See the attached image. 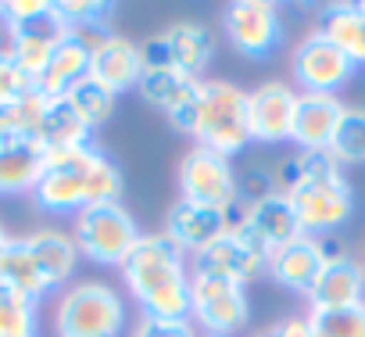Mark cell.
Listing matches in <instances>:
<instances>
[{
  "instance_id": "22",
  "label": "cell",
  "mask_w": 365,
  "mask_h": 337,
  "mask_svg": "<svg viewBox=\"0 0 365 337\" xmlns=\"http://www.w3.org/2000/svg\"><path fill=\"white\" fill-rule=\"evenodd\" d=\"M86 76H90V36L68 33V36L54 47V54H51L43 76L36 79V90H40V97H47V101L68 97V90H76Z\"/></svg>"
},
{
  "instance_id": "40",
  "label": "cell",
  "mask_w": 365,
  "mask_h": 337,
  "mask_svg": "<svg viewBox=\"0 0 365 337\" xmlns=\"http://www.w3.org/2000/svg\"><path fill=\"white\" fill-rule=\"evenodd\" d=\"M358 8H361V11H365V0H361V4H358Z\"/></svg>"
},
{
  "instance_id": "9",
  "label": "cell",
  "mask_w": 365,
  "mask_h": 337,
  "mask_svg": "<svg viewBox=\"0 0 365 337\" xmlns=\"http://www.w3.org/2000/svg\"><path fill=\"white\" fill-rule=\"evenodd\" d=\"M287 198H290V205L297 212L301 233H308V237L336 233L358 208L354 187L344 176V168L340 173H329V176H319V180H308V183L294 187Z\"/></svg>"
},
{
  "instance_id": "13",
  "label": "cell",
  "mask_w": 365,
  "mask_h": 337,
  "mask_svg": "<svg viewBox=\"0 0 365 337\" xmlns=\"http://www.w3.org/2000/svg\"><path fill=\"white\" fill-rule=\"evenodd\" d=\"M230 230H240L265 255H272L276 248H283L287 241H294L301 233L297 212H294V205L283 191H272L269 198H262L247 208H233L230 212Z\"/></svg>"
},
{
  "instance_id": "32",
  "label": "cell",
  "mask_w": 365,
  "mask_h": 337,
  "mask_svg": "<svg viewBox=\"0 0 365 337\" xmlns=\"http://www.w3.org/2000/svg\"><path fill=\"white\" fill-rule=\"evenodd\" d=\"M36 90V79L11 58L8 47H0V101L4 104H19V101H29Z\"/></svg>"
},
{
  "instance_id": "25",
  "label": "cell",
  "mask_w": 365,
  "mask_h": 337,
  "mask_svg": "<svg viewBox=\"0 0 365 337\" xmlns=\"http://www.w3.org/2000/svg\"><path fill=\"white\" fill-rule=\"evenodd\" d=\"M315 29L336 44L354 61V69H365V11L358 4H326Z\"/></svg>"
},
{
  "instance_id": "7",
  "label": "cell",
  "mask_w": 365,
  "mask_h": 337,
  "mask_svg": "<svg viewBox=\"0 0 365 337\" xmlns=\"http://www.w3.org/2000/svg\"><path fill=\"white\" fill-rule=\"evenodd\" d=\"M175 180H179V201L215 208V212H226V216L237 208V168H233V158H222V154L194 144L187 154L179 158Z\"/></svg>"
},
{
  "instance_id": "6",
  "label": "cell",
  "mask_w": 365,
  "mask_h": 337,
  "mask_svg": "<svg viewBox=\"0 0 365 337\" xmlns=\"http://www.w3.org/2000/svg\"><path fill=\"white\" fill-rule=\"evenodd\" d=\"M136 216L122 201L90 205L72 219V241L79 248V258L101 266V269H122V262L140 244Z\"/></svg>"
},
{
  "instance_id": "34",
  "label": "cell",
  "mask_w": 365,
  "mask_h": 337,
  "mask_svg": "<svg viewBox=\"0 0 365 337\" xmlns=\"http://www.w3.org/2000/svg\"><path fill=\"white\" fill-rule=\"evenodd\" d=\"M47 11H51V0H0V22H4V29L33 22Z\"/></svg>"
},
{
  "instance_id": "17",
  "label": "cell",
  "mask_w": 365,
  "mask_h": 337,
  "mask_svg": "<svg viewBox=\"0 0 365 337\" xmlns=\"http://www.w3.org/2000/svg\"><path fill=\"white\" fill-rule=\"evenodd\" d=\"M322 266H326L322 241H319V237H308V233H297L294 241H287L283 248H276V251L269 255L265 276H272L283 291L308 298V291L315 287Z\"/></svg>"
},
{
  "instance_id": "19",
  "label": "cell",
  "mask_w": 365,
  "mask_h": 337,
  "mask_svg": "<svg viewBox=\"0 0 365 337\" xmlns=\"http://www.w3.org/2000/svg\"><path fill=\"white\" fill-rule=\"evenodd\" d=\"M344 101L329 94H297L294 108V126H290V144L297 151H329L333 133L344 119Z\"/></svg>"
},
{
  "instance_id": "38",
  "label": "cell",
  "mask_w": 365,
  "mask_h": 337,
  "mask_svg": "<svg viewBox=\"0 0 365 337\" xmlns=\"http://www.w3.org/2000/svg\"><path fill=\"white\" fill-rule=\"evenodd\" d=\"M255 337H272V330H262V333H255Z\"/></svg>"
},
{
  "instance_id": "36",
  "label": "cell",
  "mask_w": 365,
  "mask_h": 337,
  "mask_svg": "<svg viewBox=\"0 0 365 337\" xmlns=\"http://www.w3.org/2000/svg\"><path fill=\"white\" fill-rule=\"evenodd\" d=\"M272 337H312V330H308L304 316H287L272 326Z\"/></svg>"
},
{
  "instance_id": "14",
  "label": "cell",
  "mask_w": 365,
  "mask_h": 337,
  "mask_svg": "<svg viewBox=\"0 0 365 337\" xmlns=\"http://www.w3.org/2000/svg\"><path fill=\"white\" fill-rule=\"evenodd\" d=\"M294 108H297V90L283 79H265L247 94V129L251 144H290V126H294Z\"/></svg>"
},
{
  "instance_id": "1",
  "label": "cell",
  "mask_w": 365,
  "mask_h": 337,
  "mask_svg": "<svg viewBox=\"0 0 365 337\" xmlns=\"http://www.w3.org/2000/svg\"><path fill=\"white\" fill-rule=\"evenodd\" d=\"M29 198L47 216H72L76 219L90 205L122 201V168L97 144L51 151L47 165H43V176Z\"/></svg>"
},
{
  "instance_id": "16",
  "label": "cell",
  "mask_w": 365,
  "mask_h": 337,
  "mask_svg": "<svg viewBox=\"0 0 365 337\" xmlns=\"http://www.w3.org/2000/svg\"><path fill=\"white\" fill-rule=\"evenodd\" d=\"M265 262H269V255L258 244H251L240 230H226L201 255H194L190 269L194 273H212V276H222V280H233V283L247 287L258 276H265Z\"/></svg>"
},
{
  "instance_id": "39",
  "label": "cell",
  "mask_w": 365,
  "mask_h": 337,
  "mask_svg": "<svg viewBox=\"0 0 365 337\" xmlns=\"http://www.w3.org/2000/svg\"><path fill=\"white\" fill-rule=\"evenodd\" d=\"M201 337H219V333H201Z\"/></svg>"
},
{
  "instance_id": "4",
  "label": "cell",
  "mask_w": 365,
  "mask_h": 337,
  "mask_svg": "<svg viewBox=\"0 0 365 337\" xmlns=\"http://www.w3.org/2000/svg\"><path fill=\"white\" fill-rule=\"evenodd\" d=\"M76 269H79V248L72 233L54 226L33 230L26 237H11L4 255H0V276L36 301L72 287Z\"/></svg>"
},
{
  "instance_id": "10",
  "label": "cell",
  "mask_w": 365,
  "mask_h": 337,
  "mask_svg": "<svg viewBox=\"0 0 365 337\" xmlns=\"http://www.w3.org/2000/svg\"><path fill=\"white\" fill-rule=\"evenodd\" d=\"M215 58V36L201 22H172L143 44L147 69H172L190 79H205V69Z\"/></svg>"
},
{
  "instance_id": "8",
  "label": "cell",
  "mask_w": 365,
  "mask_h": 337,
  "mask_svg": "<svg viewBox=\"0 0 365 337\" xmlns=\"http://www.w3.org/2000/svg\"><path fill=\"white\" fill-rule=\"evenodd\" d=\"M190 323L201 333L233 337L251 323V298L247 287L190 269Z\"/></svg>"
},
{
  "instance_id": "41",
  "label": "cell",
  "mask_w": 365,
  "mask_h": 337,
  "mask_svg": "<svg viewBox=\"0 0 365 337\" xmlns=\"http://www.w3.org/2000/svg\"><path fill=\"white\" fill-rule=\"evenodd\" d=\"M361 266H365V262H361Z\"/></svg>"
},
{
  "instance_id": "5",
  "label": "cell",
  "mask_w": 365,
  "mask_h": 337,
  "mask_svg": "<svg viewBox=\"0 0 365 337\" xmlns=\"http://www.w3.org/2000/svg\"><path fill=\"white\" fill-rule=\"evenodd\" d=\"M129 326V305L118 287L104 280H79L58 294L54 330L58 337H122Z\"/></svg>"
},
{
  "instance_id": "30",
  "label": "cell",
  "mask_w": 365,
  "mask_h": 337,
  "mask_svg": "<svg viewBox=\"0 0 365 337\" xmlns=\"http://www.w3.org/2000/svg\"><path fill=\"white\" fill-rule=\"evenodd\" d=\"M329 154L340 165H365V108H358V104L344 108V119L333 133Z\"/></svg>"
},
{
  "instance_id": "21",
  "label": "cell",
  "mask_w": 365,
  "mask_h": 337,
  "mask_svg": "<svg viewBox=\"0 0 365 337\" xmlns=\"http://www.w3.org/2000/svg\"><path fill=\"white\" fill-rule=\"evenodd\" d=\"M47 165V147L33 136H11L0 144V198L33 194Z\"/></svg>"
},
{
  "instance_id": "18",
  "label": "cell",
  "mask_w": 365,
  "mask_h": 337,
  "mask_svg": "<svg viewBox=\"0 0 365 337\" xmlns=\"http://www.w3.org/2000/svg\"><path fill=\"white\" fill-rule=\"evenodd\" d=\"M65 36H68V29H65V22L58 19L54 0H51V11H47V15H40V19H33V22H22V26H8V51H11V58H15L33 79H40L43 69H47V61H51V54H54V47H58Z\"/></svg>"
},
{
  "instance_id": "35",
  "label": "cell",
  "mask_w": 365,
  "mask_h": 337,
  "mask_svg": "<svg viewBox=\"0 0 365 337\" xmlns=\"http://www.w3.org/2000/svg\"><path fill=\"white\" fill-rule=\"evenodd\" d=\"M11 136H26L22 133V115H19V104L0 101V144L11 140Z\"/></svg>"
},
{
  "instance_id": "23",
  "label": "cell",
  "mask_w": 365,
  "mask_h": 337,
  "mask_svg": "<svg viewBox=\"0 0 365 337\" xmlns=\"http://www.w3.org/2000/svg\"><path fill=\"white\" fill-rule=\"evenodd\" d=\"M365 301V266L351 255L326 258L315 287L308 291V308H344Z\"/></svg>"
},
{
  "instance_id": "24",
  "label": "cell",
  "mask_w": 365,
  "mask_h": 337,
  "mask_svg": "<svg viewBox=\"0 0 365 337\" xmlns=\"http://www.w3.org/2000/svg\"><path fill=\"white\" fill-rule=\"evenodd\" d=\"M93 133L83 115L68 104V97H54L43 104V115H40V126H36V140L51 151H68V147H86L93 144Z\"/></svg>"
},
{
  "instance_id": "11",
  "label": "cell",
  "mask_w": 365,
  "mask_h": 337,
  "mask_svg": "<svg viewBox=\"0 0 365 337\" xmlns=\"http://www.w3.org/2000/svg\"><path fill=\"white\" fill-rule=\"evenodd\" d=\"M230 47L251 61H269L283 47V19L272 0H233L222 15Z\"/></svg>"
},
{
  "instance_id": "27",
  "label": "cell",
  "mask_w": 365,
  "mask_h": 337,
  "mask_svg": "<svg viewBox=\"0 0 365 337\" xmlns=\"http://www.w3.org/2000/svg\"><path fill=\"white\" fill-rule=\"evenodd\" d=\"M197 83H201V79H190V76L172 72V69H143V79H140L136 94H140L150 108H158V111L172 115L182 101H187V97L194 94V86H197Z\"/></svg>"
},
{
  "instance_id": "28",
  "label": "cell",
  "mask_w": 365,
  "mask_h": 337,
  "mask_svg": "<svg viewBox=\"0 0 365 337\" xmlns=\"http://www.w3.org/2000/svg\"><path fill=\"white\" fill-rule=\"evenodd\" d=\"M54 11L68 33L101 36V33H108V19H111L115 4H108V0H54Z\"/></svg>"
},
{
  "instance_id": "12",
  "label": "cell",
  "mask_w": 365,
  "mask_h": 337,
  "mask_svg": "<svg viewBox=\"0 0 365 337\" xmlns=\"http://www.w3.org/2000/svg\"><path fill=\"white\" fill-rule=\"evenodd\" d=\"M354 72H358L354 61L336 44H329L319 29H312L290 54V76H294L297 94H329V97H336V90H344Z\"/></svg>"
},
{
  "instance_id": "15",
  "label": "cell",
  "mask_w": 365,
  "mask_h": 337,
  "mask_svg": "<svg viewBox=\"0 0 365 337\" xmlns=\"http://www.w3.org/2000/svg\"><path fill=\"white\" fill-rule=\"evenodd\" d=\"M143 44L122 33L90 36V76L111 94H129L143 79Z\"/></svg>"
},
{
  "instance_id": "31",
  "label": "cell",
  "mask_w": 365,
  "mask_h": 337,
  "mask_svg": "<svg viewBox=\"0 0 365 337\" xmlns=\"http://www.w3.org/2000/svg\"><path fill=\"white\" fill-rule=\"evenodd\" d=\"M115 101H118V94H111L108 86H101L93 76H86L76 90H68V104L83 115V122L90 129H101L115 115Z\"/></svg>"
},
{
  "instance_id": "3",
  "label": "cell",
  "mask_w": 365,
  "mask_h": 337,
  "mask_svg": "<svg viewBox=\"0 0 365 337\" xmlns=\"http://www.w3.org/2000/svg\"><path fill=\"white\" fill-rule=\"evenodd\" d=\"M168 122L179 133L194 136L197 147H208L222 158H233L251 144L247 90L230 79H201L194 94L168 115Z\"/></svg>"
},
{
  "instance_id": "29",
  "label": "cell",
  "mask_w": 365,
  "mask_h": 337,
  "mask_svg": "<svg viewBox=\"0 0 365 337\" xmlns=\"http://www.w3.org/2000/svg\"><path fill=\"white\" fill-rule=\"evenodd\" d=\"M312 337H365V301L344 308H308Z\"/></svg>"
},
{
  "instance_id": "37",
  "label": "cell",
  "mask_w": 365,
  "mask_h": 337,
  "mask_svg": "<svg viewBox=\"0 0 365 337\" xmlns=\"http://www.w3.org/2000/svg\"><path fill=\"white\" fill-rule=\"evenodd\" d=\"M8 241H11V233L4 230V223H0V255H4V248H8Z\"/></svg>"
},
{
  "instance_id": "2",
  "label": "cell",
  "mask_w": 365,
  "mask_h": 337,
  "mask_svg": "<svg viewBox=\"0 0 365 337\" xmlns=\"http://www.w3.org/2000/svg\"><path fill=\"white\" fill-rule=\"evenodd\" d=\"M118 273L140 316L190 319V258L165 237V230L143 233Z\"/></svg>"
},
{
  "instance_id": "20",
  "label": "cell",
  "mask_w": 365,
  "mask_h": 337,
  "mask_svg": "<svg viewBox=\"0 0 365 337\" xmlns=\"http://www.w3.org/2000/svg\"><path fill=\"white\" fill-rule=\"evenodd\" d=\"M230 230V216L215 212V208H201V205H187V201H175L165 216V237L187 255H201L212 241H219Z\"/></svg>"
},
{
  "instance_id": "33",
  "label": "cell",
  "mask_w": 365,
  "mask_h": 337,
  "mask_svg": "<svg viewBox=\"0 0 365 337\" xmlns=\"http://www.w3.org/2000/svg\"><path fill=\"white\" fill-rule=\"evenodd\" d=\"M129 337H201L190 319H158V316H140L129 330Z\"/></svg>"
},
{
  "instance_id": "26",
  "label": "cell",
  "mask_w": 365,
  "mask_h": 337,
  "mask_svg": "<svg viewBox=\"0 0 365 337\" xmlns=\"http://www.w3.org/2000/svg\"><path fill=\"white\" fill-rule=\"evenodd\" d=\"M0 337H40V301L0 276Z\"/></svg>"
}]
</instances>
